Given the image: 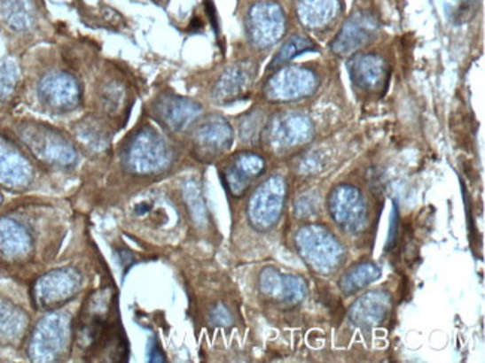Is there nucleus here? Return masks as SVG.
Masks as SVG:
<instances>
[{
  "mask_svg": "<svg viewBox=\"0 0 485 363\" xmlns=\"http://www.w3.org/2000/svg\"><path fill=\"white\" fill-rule=\"evenodd\" d=\"M113 294L111 289H100L90 295L81 316L78 317L76 344L93 358L105 360L126 359L128 343L123 332L113 321Z\"/></svg>",
  "mask_w": 485,
  "mask_h": 363,
  "instance_id": "f257e3e1",
  "label": "nucleus"
},
{
  "mask_svg": "<svg viewBox=\"0 0 485 363\" xmlns=\"http://www.w3.org/2000/svg\"><path fill=\"white\" fill-rule=\"evenodd\" d=\"M174 163V151L165 137L151 127H144L124 144L121 164L135 176H153Z\"/></svg>",
  "mask_w": 485,
  "mask_h": 363,
  "instance_id": "f03ea898",
  "label": "nucleus"
},
{
  "mask_svg": "<svg viewBox=\"0 0 485 363\" xmlns=\"http://www.w3.org/2000/svg\"><path fill=\"white\" fill-rule=\"evenodd\" d=\"M301 259L320 274H330L345 261V249L340 240L323 225H305L294 237Z\"/></svg>",
  "mask_w": 485,
  "mask_h": 363,
  "instance_id": "7ed1b4c3",
  "label": "nucleus"
},
{
  "mask_svg": "<svg viewBox=\"0 0 485 363\" xmlns=\"http://www.w3.org/2000/svg\"><path fill=\"white\" fill-rule=\"evenodd\" d=\"M19 135L27 144L30 152L43 163L54 167H72L78 159L75 148L57 130L50 127L26 122L19 128Z\"/></svg>",
  "mask_w": 485,
  "mask_h": 363,
  "instance_id": "20e7f679",
  "label": "nucleus"
},
{
  "mask_svg": "<svg viewBox=\"0 0 485 363\" xmlns=\"http://www.w3.org/2000/svg\"><path fill=\"white\" fill-rule=\"evenodd\" d=\"M287 198V183L281 176H270L251 196L246 214L251 227L269 231L278 224Z\"/></svg>",
  "mask_w": 485,
  "mask_h": 363,
  "instance_id": "39448f33",
  "label": "nucleus"
},
{
  "mask_svg": "<svg viewBox=\"0 0 485 363\" xmlns=\"http://www.w3.org/2000/svg\"><path fill=\"white\" fill-rule=\"evenodd\" d=\"M329 212L340 228L349 234H360L368 228L369 205L360 189L340 185L330 192Z\"/></svg>",
  "mask_w": 485,
  "mask_h": 363,
  "instance_id": "423d86ee",
  "label": "nucleus"
},
{
  "mask_svg": "<svg viewBox=\"0 0 485 363\" xmlns=\"http://www.w3.org/2000/svg\"><path fill=\"white\" fill-rule=\"evenodd\" d=\"M312 133L314 128L309 118L301 113L283 112L268 122L262 137L269 150L283 154L309 142Z\"/></svg>",
  "mask_w": 485,
  "mask_h": 363,
  "instance_id": "0eeeda50",
  "label": "nucleus"
},
{
  "mask_svg": "<svg viewBox=\"0 0 485 363\" xmlns=\"http://www.w3.org/2000/svg\"><path fill=\"white\" fill-rule=\"evenodd\" d=\"M193 155L202 163H212L231 150L233 130L224 118L212 115L198 122L192 133Z\"/></svg>",
  "mask_w": 485,
  "mask_h": 363,
  "instance_id": "6e6552de",
  "label": "nucleus"
},
{
  "mask_svg": "<svg viewBox=\"0 0 485 363\" xmlns=\"http://www.w3.org/2000/svg\"><path fill=\"white\" fill-rule=\"evenodd\" d=\"M82 279L75 268H62L43 275L35 284V303L43 310H57L80 292Z\"/></svg>",
  "mask_w": 485,
  "mask_h": 363,
  "instance_id": "1a4fd4ad",
  "label": "nucleus"
},
{
  "mask_svg": "<svg viewBox=\"0 0 485 363\" xmlns=\"http://www.w3.org/2000/svg\"><path fill=\"white\" fill-rule=\"evenodd\" d=\"M246 32L255 47H272L286 33V17L278 4L263 0L251 6L246 17Z\"/></svg>",
  "mask_w": 485,
  "mask_h": 363,
  "instance_id": "9d476101",
  "label": "nucleus"
},
{
  "mask_svg": "<svg viewBox=\"0 0 485 363\" xmlns=\"http://www.w3.org/2000/svg\"><path fill=\"white\" fill-rule=\"evenodd\" d=\"M38 97L50 112H72L80 106L81 87L75 76L71 73L51 72L39 82Z\"/></svg>",
  "mask_w": 485,
  "mask_h": 363,
  "instance_id": "9b49d317",
  "label": "nucleus"
},
{
  "mask_svg": "<svg viewBox=\"0 0 485 363\" xmlns=\"http://www.w3.org/2000/svg\"><path fill=\"white\" fill-rule=\"evenodd\" d=\"M317 85L318 80L312 70L287 67L269 78L264 85V97L270 102H293L311 96Z\"/></svg>",
  "mask_w": 485,
  "mask_h": 363,
  "instance_id": "f8f14e48",
  "label": "nucleus"
},
{
  "mask_svg": "<svg viewBox=\"0 0 485 363\" xmlns=\"http://www.w3.org/2000/svg\"><path fill=\"white\" fill-rule=\"evenodd\" d=\"M202 106L192 98L181 97L176 94H161L151 106V115L160 122L166 130L181 133L189 128L199 115Z\"/></svg>",
  "mask_w": 485,
  "mask_h": 363,
  "instance_id": "ddd939ff",
  "label": "nucleus"
},
{
  "mask_svg": "<svg viewBox=\"0 0 485 363\" xmlns=\"http://www.w3.org/2000/svg\"><path fill=\"white\" fill-rule=\"evenodd\" d=\"M71 325L66 316L51 314L41 321L35 329L30 354L36 360H54L66 349Z\"/></svg>",
  "mask_w": 485,
  "mask_h": 363,
  "instance_id": "4468645a",
  "label": "nucleus"
},
{
  "mask_svg": "<svg viewBox=\"0 0 485 363\" xmlns=\"http://www.w3.org/2000/svg\"><path fill=\"white\" fill-rule=\"evenodd\" d=\"M266 163L260 155L240 152L231 157L222 168V179L231 196H246L253 182L263 174Z\"/></svg>",
  "mask_w": 485,
  "mask_h": 363,
  "instance_id": "2eb2a0df",
  "label": "nucleus"
},
{
  "mask_svg": "<svg viewBox=\"0 0 485 363\" xmlns=\"http://www.w3.org/2000/svg\"><path fill=\"white\" fill-rule=\"evenodd\" d=\"M260 294L264 298L272 299L286 305H296L301 303L307 295V283L301 277L292 274H281L277 268L268 266L260 273Z\"/></svg>",
  "mask_w": 485,
  "mask_h": 363,
  "instance_id": "dca6fc26",
  "label": "nucleus"
},
{
  "mask_svg": "<svg viewBox=\"0 0 485 363\" xmlns=\"http://www.w3.org/2000/svg\"><path fill=\"white\" fill-rule=\"evenodd\" d=\"M254 63L239 61L223 72L212 89V98L220 104H229L250 91L255 78Z\"/></svg>",
  "mask_w": 485,
  "mask_h": 363,
  "instance_id": "f3484780",
  "label": "nucleus"
},
{
  "mask_svg": "<svg viewBox=\"0 0 485 363\" xmlns=\"http://www.w3.org/2000/svg\"><path fill=\"white\" fill-rule=\"evenodd\" d=\"M377 19L372 14L357 12L344 24L335 42L332 43V50L340 56H348L351 52L357 51L358 48L371 42V39L377 33Z\"/></svg>",
  "mask_w": 485,
  "mask_h": 363,
  "instance_id": "a211bd4d",
  "label": "nucleus"
},
{
  "mask_svg": "<svg viewBox=\"0 0 485 363\" xmlns=\"http://www.w3.org/2000/svg\"><path fill=\"white\" fill-rule=\"evenodd\" d=\"M349 76L358 89L373 93L387 82L386 61L375 54H358L348 61Z\"/></svg>",
  "mask_w": 485,
  "mask_h": 363,
  "instance_id": "6ab92c4d",
  "label": "nucleus"
},
{
  "mask_svg": "<svg viewBox=\"0 0 485 363\" xmlns=\"http://www.w3.org/2000/svg\"><path fill=\"white\" fill-rule=\"evenodd\" d=\"M390 295L382 290H372L358 298L349 308V321L362 329H372L386 321L390 312Z\"/></svg>",
  "mask_w": 485,
  "mask_h": 363,
  "instance_id": "aec40b11",
  "label": "nucleus"
},
{
  "mask_svg": "<svg viewBox=\"0 0 485 363\" xmlns=\"http://www.w3.org/2000/svg\"><path fill=\"white\" fill-rule=\"evenodd\" d=\"M32 179V166L14 144L0 137V183L10 188L26 187Z\"/></svg>",
  "mask_w": 485,
  "mask_h": 363,
  "instance_id": "412c9836",
  "label": "nucleus"
},
{
  "mask_svg": "<svg viewBox=\"0 0 485 363\" xmlns=\"http://www.w3.org/2000/svg\"><path fill=\"white\" fill-rule=\"evenodd\" d=\"M0 19L15 33L34 27L36 12L32 0H0Z\"/></svg>",
  "mask_w": 485,
  "mask_h": 363,
  "instance_id": "4be33fe9",
  "label": "nucleus"
},
{
  "mask_svg": "<svg viewBox=\"0 0 485 363\" xmlns=\"http://www.w3.org/2000/svg\"><path fill=\"white\" fill-rule=\"evenodd\" d=\"M340 12L338 0H301L297 14L307 27L318 28L330 23Z\"/></svg>",
  "mask_w": 485,
  "mask_h": 363,
  "instance_id": "5701e85b",
  "label": "nucleus"
},
{
  "mask_svg": "<svg viewBox=\"0 0 485 363\" xmlns=\"http://www.w3.org/2000/svg\"><path fill=\"white\" fill-rule=\"evenodd\" d=\"M30 249L27 231L14 220H0V253L5 258L23 257Z\"/></svg>",
  "mask_w": 485,
  "mask_h": 363,
  "instance_id": "b1692460",
  "label": "nucleus"
},
{
  "mask_svg": "<svg viewBox=\"0 0 485 363\" xmlns=\"http://www.w3.org/2000/svg\"><path fill=\"white\" fill-rule=\"evenodd\" d=\"M381 277L379 266L373 262H362L351 266L340 280V289L342 294L354 295L358 290L366 288Z\"/></svg>",
  "mask_w": 485,
  "mask_h": 363,
  "instance_id": "393cba45",
  "label": "nucleus"
},
{
  "mask_svg": "<svg viewBox=\"0 0 485 363\" xmlns=\"http://www.w3.org/2000/svg\"><path fill=\"white\" fill-rule=\"evenodd\" d=\"M75 135L90 151L102 152L109 148L111 135L104 122L99 121V118H84L82 121L76 124Z\"/></svg>",
  "mask_w": 485,
  "mask_h": 363,
  "instance_id": "a878e982",
  "label": "nucleus"
},
{
  "mask_svg": "<svg viewBox=\"0 0 485 363\" xmlns=\"http://www.w3.org/2000/svg\"><path fill=\"white\" fill-rule=\"evenodd\" d=\"M26 316L12 304L0 299V341L11 343L23 336Z\"/></svg>",
  "mask_w": 485,
  "mask_h": 363,
  "instance_id": "bb28decb",
  "label": "nucleus"
},
{
  "mask_svg": "<svg viewBox=\"0 0 485 363\" xmlns=\"http://www.w3.org/2000/svg\"><path fill=\"white\" fill-rule=\"evenodd\" d=\"M316 48V43L312 42L311 39L294 36L277 52L274 60L269 65V69H278L281 66L287 65L288 61L296 58L297 56H301L303 52L312 51Z\"/></svg>",
  "mask_w": 485,
  "mask_h": 363,
  "instance_id": "cd10ccee",
  "label": "nucleus"
},
{
  "mask_svg": "<svg viewBox=\"0 0 485 363\" xmlns=\"http://www.w3.org/2000/svg\"><path fill=\"white\" fill-rule=\"evenodd\" d=\"M100 98H102V106H104L105 112L111 115V117H117L123 111L124 102H126V91L117 82H111V84L105 87Z\"/></svg>",
  "mask_w": 485,
  "mask_h": 363,
  "instance_id": "c85d7f7f",
  "label": "nucleus"
},
{
  "mask_svg": "<svg viewBox=\"0 0 485 363\" xmlns=\"http://www.w3.org/2000/svg\"><path fill=\"white\" fill-rule=\"evenodd\" d=\"M19 67L12 60L0 63V100H8L14 94L19 82Z\"/></svg>",
  "mask_w": 485,
  "mask_h": 363,
  "instance_id": "c756f323",
  "label": "nucleus"
},
{
  "mask_svg": "<svg viewBox=\"0 0 485 363\" xmlns=\"http://www.w3.org/2000/svg\"><path fill=\"white\" fill-rule=\"evenodd\" d=\"M263 115L262 112H251L248 117L244 118V121L240 122L239 131L240 137L244 142H255L263 133Z\"/></svg>",
  "mask_w": 485,
  "mask_h": 363,
  "instance_id": "7c9ffc66",
  "label": "nucleus"
},
{
  "mask_svg": "<svg viewBox=\"0 0 485 363\" xmlns=\"http://www.w3.org/2000/svg\"><path fill=\"white\" fill-rule=\"evenodd\" d=\"M185 201L189 205L190 212L198 220H205V205H203L202 194L194 182H189L184 189Z\"/></svg>",
  "mask_w": 485,
  "mask_h": 363,
  "instance_id": "2f4dec72",
  "label": "nucleus"
},
{
  "mask_svg": "<svg viewBox=\"0 0 485 363\" xmlns=\"http://www.w3.org/2000/svg\"><path fill=\"white\" fill-rule=\"evenodd\" d=\"M320 209V203L318 198L314 194H305L301 198H297L296 205H294V210L299 218H309V216H316Z\"/></svg>",
  "mask_w": 485,
  "mask_h": 363,
  "instance_id": "473e14b6",
  "label": "nucleus"
},
{
  "mask_svg": "<svg viewBox=\"0 0 485 363\" xmlns=\"http://www.w3.org/2000/svg\"><path fill=\"white\" fill-rule=\"evenodd\" d=\"M209 321H211L212 325L231 326L233 317H231V313L229 312V308L226 305L218 304L217 307L214 308L211 314H209Z\"/></svg>",
  "mask_w": 485,
  "mask_h": 363,
  "instance_id": "72a5a7b5",
  "label": "nucleus"
},
{
  "mask_svg": "<svg viewBox=\"0 0 485 363\" xmlns=\"http://www.w3.org/2000/svg\"><path fill=\"white\" fill-rule=\"evenodd\" d=\"M150 362H165V354L157 343H153L150 347Z\"/></svg>",
  "mask_w": 485,
  "mask_h": 363,
  "instance_id": "f704fd0d",
  "label": "nucleus"
},
{
  "mask_svg": "<svg viewBox=\"0 0 485 363\" xmlns=\"http://www.w3.org/2000/svg\"><path fill=\"white\" fill-rule=\"evenodd\" d=\"M0 203H2V196H0Z\"/></svg>",
  "mask_w": 485,
  "mask_h": 363,
  "instance_id": "c9c22d12",
  "label": "nucleus"
}]
</instances>
